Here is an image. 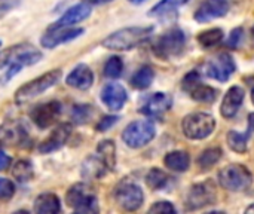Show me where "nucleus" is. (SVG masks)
<instances>
[{
  "label": "nucleus",
  "mask_w": 254,
  "mask_h": 214,
  "mask_svg": "<svg viewBox=\"0 0 254 214\" xmlns=\"http://www.w3.org/2000/svg\"><path fill=\"white\" fill-rule=\"evenodd\" d=\"M246 214H254V204L253 206H250V207L246 210Z\"/></svg>",
  "instance_id": "obj_46"
},
{
  "label": "nucleus",
  "mask_w": 254,
  "mask_h": 214,
  "mask_svg": "<svg viewBox=\"0 0 254 214\" xmlns=\"http://www.w3.org/2000/svg\"><path fill=\"white\" fill-rule=\"evenodd\" d=\"M10 162H12L10 156H9V155H6L4 152H1V150H0V171H4V170H7V168L10 167Z\"/></svg>",
  "instance_id": "obj_42"
},
{
  "label": "nucleus",
  "mask_w": 254,
  "mask_h": 214,
  "mask_svg": "<svg viewBox=\"0 0 254 214\" xmlns=\"http://www.w3.org/2000/svg\"><path fill=\"white\" fill-rule=\"evenodd\" d=\"M119 121V116H104L103 119H100V122L97 124V131L104 133L107 130H110L113 125H116Z\"/></svg>",
  "instance_id": "obj_40"
},
{
  "label": "nucleus",
  "mask_w": 254,
  "mask_h": 214,
  "mask_svg": "<svg viewBox=\"0 0 254 214\" xmlns=\"http://www.w3.org/2000/svg\"><path fill=\"white\" fill-rule=\"evenodd\" d=\"M21 1L22 0H0V18L7 15L13 9H16L21 4Z\"/></svg>",
  "instance_id": "obj_41"
},
{
  "label": "nucleus",
  "mask_w": 254,
  "mask_h": 214,
  "mask_svg": "<svg viewBox=\"0 0 254 214\" xmlns=\"http://www.w3.org/2000/svg\"><path fill=\"white\" fill-rule=\"evenodd\" d=\"M243 37H244V30L241 27H237L231 31L229 34V39H228V46L232 48V49H237L241 42H243Z\"/></svg>",
  "instance_id": "obj_39"
},
{
  "label": "nucleus",
  "mask_w": 254,
  "mask_h": 214,
  "mask_svg": "<svg viewBox=\"0 0 254 214\" xmlns=\"http://www.w3.org/2000/svg\"><path fill=\"white\" fill-rule=\"evenodd\" d=\"M153 27H125L121 28L118 31H113L112 34H109L101 45L106 49H112V51H129L134 49L137 46H140L141 43H144L153 33Z\"/></svg>",
  "instance_id": "obj_1"
},
{
  "label": "nucleus",
  "mask_w": 254,
  "mask_h": 214,
  "mask_svg": "<svg viewBox=\"0 0 254 214\" xmlns=\"http://www.w3.org/2000/svg\"><path fill=\"white\" fill-rule=\"evenodd\" d=\"M173 106V97L165 92H155L146 97L141 103L140 112L150 118H159Z\"/></svg>",
  "instance_id": "obj_13"
},
{
  "label": "nucleus",
  "mask_w": 254,
  "mask_h": 214,
  "mask_svg": "<svg viewBox=\"0 0 254 214\" xmlns=\"http://www.w3.org/2000/svg\"><path fill=\"white\" fill-rule=\"evenodd\" d=\"M85 33L83 28L80 27H71V28H57V27H49L45 34L40 39V45L46 49H54L60 45L68 43L77 37H80Z\"/></svg>",
  "instance_id": "obj_12"
},
{
  "label": "nucleus",
  "mask_w": 254,
  "mask_h": 214,
  "mask_svg": "<svg viewBox=\"0 0 254 214\" xmlns=\"http://www.w3.org/2000/svg\"><path fill=\"white\" fill-rule=\"evenodd\" d=\"M185 43H186V36L183 30L171 28L158 37L156 43L153 45V52L156 57L162 60H168V58L177 57L183 51Z\"/></svg>",
  "instance_id": "obj_6"
},
{
  "label": "nucleus",
  "mask_w": 254,
  "mask_h": 214,
  "mask_svg": "<svg viewBox=\"0 0 254 214\" xmlns=\"http://www.w3.org/2000/svg\"><path fill=\"white\" fill-rule=\"evenodd\" d=\"M63 106L57 100H51L43 104H37L34 109L30 110V118L34 122V125L40 130H46L57 124L58 118L61 116Z\"/></svg>",
  "instance_id": "obj_10"
},
{
  "label": "nucleus",
  "mask_w": 254,
  "mask_h": 214,
  "mask_svg": "<svg viewBox=\"0 0 254 214\" xmlns=\"http://www.w3.org/2000/svg\"><path fill=\"white\" fill-rule=\"evenodd\" d=\"M216 201V189L214 186L208 182V183H199L195 185L188 195L186 200V206L190 210H198L202 209L205 206H210Z\"/></svg>",
  "instance_id": "obj_15"
},
{
  "label": "nucleus",
  "mask_w": 254,
  "mask_h": 214,
  "mask_svg": "<svg viewBox=\"0 0 254 214\" xmlns=\"http://www.w3.org/2000/svg\"><path fill=\"white\" fill-rule=\"evenodd\" d=\"M12 176L19 183H28L34 177V167L28 159H19L12 167Z\"/></svg>",
  "instance_id": "obj_28"
},
{
  "label": "nucleus",
  "mask_w": 254,
  "mask_h": 214,
  "mask_svg": "<svg viewBox=\"0 0 254 214\" xmlns=\"http://www.w3.org/2000/svg\"><path fill=\"white\" fill-rule=\"evenodd\" d=\"M106 171H107V167L98 156H89L82 164L80 173L85 179L92 180V179H101L106 174Z\"/></svg>",
  "instance_id": "obj_24"
},
{
  "label": "nucleus",
  "mask_w": 254,
  "mask_h": 214,
  "mask_svg": "<svg viewBox=\"0 0 254 214\" xmlns=\"http://www.w3.org/2000/svg\"><path fill=\"white\" fill-rule=\"evenodd\" d=\"M147 214H177L176 213V209L171 203L168 201H159V203H155L150 209Z\"/></svg>",
  "instance_id": "obj_37"
},
{
  "label": "nucleus",
  "mask_w": 254,
  "mask_h": 214,
  "mask_svg": "<svg viewBox=\"0 0 254 214\" xmlns=\"http://www.w3.org/2000/svg\"><path fill=\"white\" fill-rule=\"evenodd\" d=\"M129 3H132V4H141V3H144L146 0H128Z\"/></svg>",
  "instance_id": "obj_45"
},
{
  "label": "nucleus",
  "mask_w": 254,
  "mask_h": 214,
  "mask_svg": "<svg viewBox=\"0 0 254 214\" xmlns=\"http://www.w3.org/2000/svg\"><path fill=\"white\" fill-rule=\"evenodd\" d=\"M1 45H3V43H1V40H0V48H1Z\"/></svg>",
  "instance_id": "obj_51"
},
{
  "label": "nucleus",
  "mask_w": 254,
  "mask_h": 214,
  "mask_svg": "<svg viewBox=\"0 0 254 214\" xmlns=\"http://www.w3.org/2000/svg\"><path fill=\"white\" fill-rule=\"evenodd\" d=\"M34 214H60L61 213V201L58 195L52 192L40 194L33 204Z\"/></svg>",
  "instance_id": "obj_23"
},
{
  "label": "nucleus",
  "mask_w": 254,
  "mask_h": 214,
  "mask_svg": "<svg viewBox=\"0 0 254 214\" xmlns=\"http://www.w3.org/2000/svg\"><path fill=\"white\" fill-rule=\"evenodd\" d=\"M249 134H241L237 131H229L228 133V144L232 150L238 152V153H244L247 150V140H249Z\"/></svg>",
  "instance_id": "obj_34"
},
{
  "label": "nucleus",
  "mask_w": 254,
  "mask_h": 214,
  "mask_svg": "<svg viewBox=\"0 0 254 214\" xmlns=\"http://www.w3.org/2000/svg\"><path fill=\"white\" fill-rule=\"evenodd\" d=\"M207 214H225V213H222V212H210V213H207Z\"/></svg>",
  "instance_id": "obj_48"
},
{
  "label": "nucleus",
  "mask_w": 254,
  "mask_h": 214,
  "mask_svg": "<svg viewBox=\"0 0 254 214\" xmlns=\"http://www.w3.org/2000/svg\"><path fill=\"white\" fill-rule=\"evenodd\" d=\"M94 198H97L95 197V192L86 183H76L65 194V203L71 209H77V207L89 203Z\"/></svg>",
  "instance_id": "obj_21"
},
{
  "label": "nucleus",
  "mask_w": 254,
  "mask_h": 214,
  "mask_svg": "<svg viewBox=\"0 0 254 214\" xmlns=\"http://www.w3.org/2000/svg\"><path fill=\"white\" fill-rule=\"evenodd\" d=\"M27 139V128L22 122L9 119L0 125V143L3 144H22Z\"/></svg>",
  "instance_id": "obj_19"
},
{
  "label": "nucleus",
  "mask_w": 254,
  "mask_h": 214,
  "mask_svg": "<svg viewBox=\"0 0 254 214\" xmlns=\"http://www.w3.org/2000/svg\"><path fill=\"white\" fill-rule=\"evenodd\" d=\"M254 131V113H250L249 115V128H247V133L249 136H252V133Z\"/></svg>",
  "instance_id": "obj_44"
},
{
  "label": "nucleus",
  "mask_w": 254,
  "mask_h": 214,
  "mask_svg": "<svg viewBox=\"0 0 254 214\" xmlns=\"http://www.w3.org/2000/svg\"><path fill=\"white\" fill-rule=\"evenodd\" d=\"M155 79V71L150 66L140 67L131 77V85L135 89H147Z\"/></svg>",
  "instance_id": "obj_29"
},
{
  "label": "nucleus",
  "mask_w": 254,
  "mask_h": 214,
  "mask_svg": "<svg viewBox=\"0 0 254 214\" xmlns=\"http://www.w3.org/2000/svg\"><path fill=\"white\" fill-rule=\"evenodd\" d=\"M252 101L254 103V89H253V92H252Z\"/></svg>",
  "instance_id": "obj_49"
},
{
  "label": "nucleus",
  "mask_w": 254,
  "mask_h": 214,
  "mask_svg": "<svg viewBox=\"0 0 254 214\" xmlns=\"http://www.w3.org/2000/svg\"><path fill=\"white\" fill-rule=\"evenodd\" d=\"M98 158L104 162L107 170H113L116 165V146L113 140H103L97 146Z\"/></svg>",
  "instance_id": "obj_26"
},
{
  "label": "nucleus",
  "mask_w": 254,
  "mask_h": 214,
  "mask_svg": "<svg viewBox=\"0 0 254 214\" xmlns=\"http://www.w3.org/2000/svg\"><path fill=\"white\" fill-rule=\"evenodd\" d=\"M128 100V94L127 89L121 85V83H107L103 86L101 89V101L106 104L107 109H110L112 112H118L121 110L125 103Z\"/></svg>",
  "instance_id": "obj_18"
},
{
  "label": "nucleus",
  "mask_w": 254,
  "mask_h": 214,
  "mask_svg": "<svg viewBox=\"0 0 254 214\" xmlns=\"http://www.w3.org/2000/svg\"><path fill=\"white\" fill-rule=\"evenodd\" d=\"M146 183L147 186L152 189V191H161L167 186L168 183V176L159 170V168H152L149 173H147V177H146Z\"/></svg>",
  "instance_id": "obj_31"
},
{
  "label": "nucleus",
  "mask_w": 254,
  "mask_h": 214,
  "mask_svg": "<svg viewBox=\"0 0 254 214\" xmlns=\"http://www.w3.org/2000/svg\"><path fill=\"white\" fill-rule=\"evenodd\" d=\"M235 69H237V66H235L234 58L226 52L219 54L217 57L211 58L210 61H207L202 66L204 74H207L208 77L219 80V82H226L234 74Z\"/></svg>",
  "instance_id": "obj_9"
},
{
  "label": "nucleus",
  "mask_w": 254,
  "mask_h": 214,
  "mask_svg": "<svg viewBox=\"0 0 254 214\" xmlns=\"http://www.w3.org/2000/svg\"><path fill=\"white\" fill-rule=\"evenodd\" d=\"M243 101H244V89L241 86H232L223 97V101L220 106L222 116L228 119L234 118L238 113Z\"/></svg>",
  "instance_id": "obj_22"
},
{
  "label": "nucleus",
  "mask_w": 254,
  "mask_h": 214,
  "mask_svg": "<svg viewBox=\"0 0 254 214\" xmlns=\"http://www.w3.org/2000/svg\"><path fill=\"white\" fill-rule=\"evenodd\" d=\"M252 33H253V36H254V27H253V28H252Z\"/></svg>",
  "instance_id": "obj_50"
},
{
  "label": "nucleus",
  "mask_w": 254,
  "mask_h": 214,
  "mask_svg": "<svg viewBox=\"0 0 254 214\" xmlns=\"http://www.w3.org/2000/svg\"><path fill=\"white\" fill-rule=\"evenodd\" d=\"M219 183L226 191H246L252 185V174L244 165L232 164L219 171Z\"/></svg>",
  "instance_id": "obj_7"
},
{
  "label": "nucleus",
  "mask_w": 254,
  "mask_h": 214,
  "mask_svg": "<svg viewBox=\"0 0 254 214\" xmlns=\"http://www.w3.org/2000/svg\"><path fill=\"white\" fill-rule=\"evenodd\" d=\"M189 0H161L158 1L150 10H149V16H153V18H162V16H167V15H171L174 13L180 6L186 4Z\"/></svg>",
  "instance_id": "obj_25"
},
{
  "label": "nucleus",
  "mask_w": 254,
  "mask_h": 214,
  "mask_svg": "<svg viewBox=\"0 0 254 214\" xmlns=\"http://www.w3.org/2000/svg\"><path fill=\"white\" fill-rule=\"evenodd\" d=\"M214 128H216V119L211 115L202 112L190 113L185 116V119L182 121L183 134L192 140L207 139L208 136H211Z\"/></svg>",
  "instance_id": "obj_4"
},
{
  "label": "nucleus",
  "mask_w": 254,
  "mask_h": 214,
  "mask_svg": "<svg viewBox=\"0 0 254 214\" xmlns=\"http://www.w3.org/2000/svg\"><path fill=\"white\" fill-rule=\"evenodd\" d=\"M91 10H92V6H89L88 3H85V1L76 3V4L70 6L58 18V21H55L52 24V27H57V28H71L73 25L88 19L89 15H91Z\"/></svg>",
  "instance_id": "obj_16"
},
{
  "label": "nucleus",
  "mask_w": 254,
  "mask_h": 214,
  "mask_svg": "<svg viewBox=\"0 0 254 214\" xmlns=\"http://www.w3.org/2000/svg\"><path fill=\"white\" fill-rule=\"evenodd\" d=\"M115 198H116V203L119 204V207L122 210L135 212L143 206L144 195H143V191L140 189L138 185L125 182V183L118 186V189L115 192Z\"/></svg>",
  "instance_id": "obj_11"
},
{
  "label": "nucleus",
  "mask_w": 254,
  "mask_h": 214,
  "mask_svg": "<svg viewBox=\"0 0 254 214\" xmlns=\"http://www.w3.org/2000/svg\"><path fill=\"white\" fill-rule=\"evenodd\" d=\"M13 214H30L27 210H18V212H15Z\"/></svg>",
  "instance_id": "obj_47"
},
{
  "label": "nucleus",
  "mask_w": 254,
  "mask_h": 214,
  "mask_svg": "<svg viewBox=\"0 0 254 214\" xmlns=\"http://www.w3.org/2000/svg\"><path fill=\"white\" fill-rule=\"evenodd\" d=\"M156 134V127L150 119L131 122L122 133V140L128 147L140 149L150 143Z\"/></svg>",
  "instance_id": "obj_5"
},
{
  "label": "nucleus",
  "mask_w": 254,
  "mask_h": 214,
  "mask_svg": "<svg viewBox=\"0 0 254 214\" xmlns=\"http://www.w3.org/2000/svg\"><path fill=\"white\" fill-rule=\"evenodd\" d=\"M182 88L190 94V97L195 101L199 103H213L217 98V91L208 85H204L201 82V74L198 71H190L185 76L183 82H182Z\"/></svg>",
  "instance_id": "obj_8"
},
{
  "label": "nucleus",
  "mask_w": 254,
  "mask_h": 214,
  "mask_svg": "<svg viewBox=\"0 0 254 214\" xmlns=\"http://www.w3.org/2000/svg\"><path fill=\"white\" fill-rule=\"evenodd\" d=\"M165 165L173 170V171H177V173H182V171H186L190 165V158L186 152H182V150H176V152H171L165 156L164 159Z\"/></svg>",
  "instance_id": "obj_27"
},
{
  "label": "nucleus",
  "mask_w": 254,
  "mask_h": 214,
  "mask_svg": "<svg viewBox=\"0 0 254 214\" xmlns=\"http://www.w3.org/2000/svg\"><path fill=\"white\" fill-rule=\"evenodd\" d=\"M223 40V30L222 28H210L198 34V42L202 48H213Z\"/></svg>",
  "instance_id": "obj_30"
},
{
  "label": "nucleus",
  "mask_w": 254,
  "mask_h": 214,
  "mask_svg": "<svg viewBox=\"0 0 254 214\" xmlns=\"http://www.w3.org/2000/svg\"><path fill=\"white\" fill-rule=\"evenodd\" d=\"M85 3H88L89 6H100V4H106V3H110L113 0H82Z\"/></svg>",
  "instance_id": "obj_43"
},
{
  "label": "nucleus",
  "mask_w": 254,
  "mask_h": 214,
  "mask_svg": "<svg viewBox=\"0 0 254 214\" xmlns=\"http://www.w3.org/2000/svg\"><path fill=\"white\" fill-rule=\"evenodd\" d=\"M65 83L74 89L86 91L94 83V73L86 64H77L65 77Z\"/></svg>",
  "instance_id": "obj_20"
},
{
  "label": "nucleus",
  "mask_w": 254,
  "mask_h": 214,
  "mask_svg": "<svg viewBox=\"0 0 254 214\" xmlns=\"http://www.w3.org/2000/svg\"><path fill=\"white\" fill-rule=\"evenodd\" d=\"M124 61L121 57H110L104 64V76L110 79H118L122 76Z\"/></svg>",
  "instance_id": "obj_33"
},
{
  "label": "nucleus",
  "mask_w": 254,
  "mask_h": 214,
  "mask_svg": "<svg viewBox=\"0 0 254 214\" xmlns=\"http://www.w3.org/2000/svg\"><path fill=\"white\" fill-rule=\"evenodd\" d=\"M71 130H73L71 125L67 124V122L60 124L57 128H54V131L49 134V137L45 139V140L39 144V147H37L39 153L46 155V153H52V152H57L58 149H61V147L67 143V140L70 139Z\"/></svg>",
  "instance_id": "obj_17"
},
{
  "label": "nucleus",
  "mask_w": 254,
  "mask_h": 214,
  "mask_svg": "<svg viewBox=\"0 0 254 214\" xmlns=\"http://www.w3.org/2000/svg\"><path fill=\"white\" fill-rule=\"evenodd\" d=\"M61 79V70H49L43 73L42 76L24 83L19 86L15 92V103L16 104H25L30 100L42 95L52 86H55Z\"/></svg>",
  "instance_id": "obj_3"
},
{
  "label": "nucleus",
  "mask_w": 254,
  "mask_h": 214,
  "mask_svg": "<svg viewBox=\"0 0 254 214\" xmlns=\"http://www.w3.org/2000/svg\"><path fill=\"white\" fill-rule=\"evenodd\" d=\"M220 158H222V149L220 147H211V149H207L202 152V155L198 159V164L202 168H211L219 162Z\"/></svg>",
  "instance_id": "obj_35"
},
{
  "label": "nucleus",
  "mask_w": 254,
  "mask_h": 214,
  "mask_svg": "<svg viewBox=\"0 0 254 214\" xmlns=\"http://www.w3.org/2000/svg\"><path fill=\"white\" fill-rule=\"evenodd\" d=\"M70 214H100V206H98V200L94 198L89 203L74 209V212Z\"/></svg>",
  "instance_id": "obj_38"
},
{
  "label": "nucleus",
  "mask_w": 254,
  "mask_h": 214,
  "mask_svg": "<svg viewBox=\"0 0 254 214\" xmlns=\"http://www.w3.org/2000/svg\"><path fill=\"white\" fill-rule=\"evenodd\" d=\"M15 195V185L4 177H0V201H9Z\"/></svg>",
  "instance_id": "obj_36"
},
{
  "label": "nucleus",
  "mask_w": 254,
  "mask_h": 214,
  "mask_svg": "<svg viewBox=\"0 0 254 214\" xmlns=\"http://www.w3.org/2000/svg\"><path fill=\"white\" fill-rule=\"evenodd\" d=\"M92 115H94V109L89 104H76L71 110V119L77 125L88 124Z\"/></svg>",
  "instance_id": "obj_32"
},
{
  "label": "nucleus",
  "mask_w": 254,
  "mask_h": 214,
  "mask_svg": "<svg viewBox=\"0 0 254 214\" xmlns=\"http://www.w3.org/2000/svg\"><path fill=\"white\" fill-rule=\"evenodd\" d=\"M229 10V1L228 0H204L198 9L193 13L195 21L204 24L210 22L216 18H222Z\"/></svg>",
  "instance_id": "obj_14"
},
{
  "label": "nucleus",
  "mask_w": 254,
  "mask_h": 214,
  "mask_svg": "<svg viewBox=\"0 0 254 214\" xmlns=\"http://www.w3.org/2000/svg\"><path fill=\"white\" fill-rule=\"evenodd\" d=\"M43 58L40 49L30 43H18L6 49H0V70L10 66L28 67L37 64Z\"/></svg>",
  "instance_id": "obj_2"
}]
</instances>
